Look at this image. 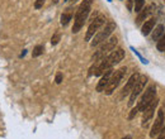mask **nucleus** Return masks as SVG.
Returning a JSON list of instances; mask_svg holds the SVG:
<instances>
[{
    "instance_id": "f03ea898",
    "label": "nucleus",
    "mask_w": 165,
    "mask_h": 139,
    "mask_svg": "<svg viewBox=\"0 0 165 139\" xmlns=\"http://www.w3.org/2000/svg\"><path fill=\"white\" fill-rule=\"evenodd\" d=\"M92 4H93V0H83V3L79 5L75 14V19H74L73 33H77L84 27V23L88 19L89 13L92 10Z\"/></svg>"
},
{
    "instance_id": "0eeeda50",
    "label": "nucleus",
    "mask_w": 165,
    "mask_h": 139,
    "mask_svg": "<svg viewBox=\"0 0 165 139\" xmlns=\"http://www.w3.org/2000/svg\"><path fill=\"white\" fill-rule=\"evenodd\" d=\"M104 23H106V18H104V15H98L94 20H92L90 24H89L88 30H86V34H85V41L86 42L92 41L93 37L98 33V30L104 25Z\"/></svg>"
},
{
    "instance_id": "9b49d317",
    "label": "nucleus",
    "mask_w": 165,
    "mask_h": 139,
    "mask_svg": "<svg viewBox=\"0 0 165 139\" xmlns=\"http://www.w3.org/2000/svg\"><path fill=\"white\" fill-rule=\"evenodd\" d=\"M138 79H140V73H138V72L132 73L131 77L128 79L127 84L125 85V87H123V90H122V94H121V96L125 98V96H127L128 94H131V91L133 90V87H135V85L137 84Z\"/></svg>"
},
{
    "instance_id": "f8f14e48",
    "label": "nucleus",
    "mask_w": 165,
    "mask_h": 139,
    "mask_svg": "<svg viewBox=\"0 0 165 139\" xmlns=\"http://www.w3.org/2000/svg\"><path fill=\"white\" fill-rule=\"evenodd\" d=\"M112 73H113V72H112V68H109V70H107V71L102 75L100 80L98 81L97 87H95L98 92H103V91H106V89H107V86H108V82H109V79H111Z\"/></svg>"
},
{
    "instance_id": "393cba45",
    "label": "nucleus",
    "mask_w": 165,
    "mask_h": 139,
    "mask_svg": "<svg viewBox=\"0 0 165 139\" xmlns=\"http://www.w3.org/2000/svg\"><path fill=\"white\" fill-rule=\"evenodd\" d=\"M135 2V0H127V8L128 10H132V3Z\"/></svg>"
},
{
    "instance_id": "9d476101",
    "label": "nucleus",
    "mask_w": 165,
    "mask_h": 139,
    "mask_svg": "<svg viewBox=\"0 0 165 139\" xmlns=\"http://www.w3.org/2000/svg\"><path fill=\"white\" fill-rule=\"evenodd\" d=\"M164 110L160 109L158 111V118L155 119V123L151 128V132H150V137L151 138H155L156 135H158L160 132H161V129L164 128Z\"/></svg>"
},
{
    "instance_id": "b1692460",
    "label": "nucleus",
    "mask_w": 165,
    "mask_h": 139,
    "mask_svg": "<svg viewBox=\"0 0 165 139\" xmlns=\"http://www.w3.org/2000/svg\"><path fill=\"white\" fill-rule=\"evenodd\" d=\"M158 139H165V127L161 129V132L158 134Z\"/></svg>"
},
{
    "instance_id": "aec40b11",
    "label": "nucleus",
    "mask_w": 165,
    "mask_h": 139,
    "mask_svg": "<svg viewBox=\"0 0 165 139\" xmlns=\"http://www.w3.org/2000/svg\"><path fill=\"white\" fill-rule=\"evenodd\" d=\"M60 39H61V36H60L58 33L54 34V36H52V38H51V45H52V46H56L57 43L60 42Z\"/></svg>"
},
{
    "instance_id": "a878e982",
    "label": "nucleus",
    "mask_w": 165,
    "mask_h": 139,
    "mask_svg": "<svg viewBox=\"0 0 165 139\" xmlns=\"http://www.w3.org/2000/svg\"><path fill=\"white\" fill-rule=\"evenodd\" d=\"M122 139H132V137H131V135H127V137H125V138H122Z\"/></svg>"
},
{
    "instance_id": "4be33fe9",
    "label": "nucleus",
    "mask_w": 165,
    "mask_h": 139,
    "mask_svg": "<svg viewBox=\"0 0 165 139\" xmlns=\"http://www.w3.org/2000/svg\"><path fill=\"white\" fill-rule=\"evenodd\" d=\"M46 0H36V3H34V8L36 9H41V8L43 6V4H45Z\"/></svg>"
},
{
    "instance_id": "dca6fc26",
    "label": "nucleus",
    "mask_w": 165,
    "mask_h": 139,
    "mask_svg": "<svg viewBox=\"0 0 165 139\" xmlns=\"http://www.w3.org/2000/svg\"><path fill=\"white\" fill-rule=\"evenodd\" d=\"M73 19V14L70 12H67V13H64L61 15V25H64V27H66V25L69 24V22H70Z\"/></svg>"
},
{
    "instance_id": "7ed1b4c3",
    "label": "nucleus",
    "mask_w": 165,
    "mask_h": 139,
    "mask_svg": "<svg viewBox=\"0 0 165 139\" xmlns=\"http://www.w3.org/2000/svg\"><path fill=\"white\" fill-rule=\"evenodd\" d=\"M118 43V39L117 37H109L104 43H102L100 47L98 48V51L95 52L92 57V61L93 62H98V61H102L103 58H106L111 52H113L116 46Z\"/></svg>"
},
{
    "instance_id": "f3484780",
    "label": "nucleus",
    "mask_w": 165,
    "mask_h": 139,
    "mask_svg": "<svg viewBox=\"0 0 165 139\" xmlns=\"http://www.w3.org/2000/svg\"><path fill=\"white\" fill-rule=\"evenodd\" d=\"M43 51H45V47H43L42 45H38L33 48V52H32V57H39L42 53H43Z\"/></svg>"
},
{
    "instance_id": "412c9836",
    "label": "nucleus",
    "mask_w": 165,
    "mask_h": 139,
    "mask_svg": "<svg viewBox=\"0 0 165 139\" xmlns=\"http://www.w3.org/2000/svg\"><path fill=\"white\" fill-rule=\"evenodd\" d=\"M137 112H138V109H137V106H135L131 111H129V114H128V120H132V119L136 116Z\"/></svg>"
},
{
    "instance_id": "bb28decb",
    "label": "nucleus",
    "mask_w": 165,
    "mask_h": 139,
    "mask_svg": "<svg viewBox=\"0 0 165 139\" xmlns=\"http://www.w3.org/2000/svg\"><path fill=\"white\" fill-rule=\"evenodd\" d=\"M71 2H73V3H76V2H77V0H71Z\"/></svg>"
},
{
    "instance_id": "6e6552de",
    "label": "nucleus",
    "mask_w": 165,
    "mask_h": 139,
    "mask_svg": "<svg viewBox=\"0 0 165 139\" xmlns=\"http://www.w3.org/2000/svg\"><path fill=\"white\" fill-rule=\"evenodd\" d=\"M146 82H147V77L146 76H140V79H138L137 84L135 85L133 90L131 91V95H129V101H128V105L129 106H132L133 104H135L136 99L138 98V95H140L142 92V90L145 89Z\"/></svg>"
},
{
    "instance_id": "2eb2a0df",
    "label": "nucleus",
    "mask_w": 165,
    "mask_h": 139,
    "mask_svg": "<svg viewBox=\"0 0 165 139\" xmlns=\"http://www.w3.org/2000/svg\"><path fill=\"white\" fill-rule=\"evenodd\" d=\"M163 33H164V25L163 24H159L158 27L155 28L154 33H152V41H159L160 37L163 36Z\"/></svg>"
},
{
    "instance_id": "f257e3e1",
    "label": "nucleus",
    "mask_w": 165,
    "mask_h": 139,
    "mask_svg": "<svg viewBox=\"0 0 165 139\" xmlns=\"http://www.w3.org/2000/svg\"><path fill=\"white\" fill-rule=\"evenodd\" d=\"M123 58H125V51L122 48L114 49L106 58H103L102 61H98V66L94 72V76H102L107 70L112 68L114 65H118Z\"/></svg>"
},
{
    "instance_id": "6ab92c4d",
    "label": "nucleus",
    "mask_w": 165,
    "mask_h": 139,
    "mask_svg": "<svg viewBox=\"0 0 165 139\" xmlns=\"http://www.w3.org/2000/svg\"><path fill=\"white\" fill-rule=\"evenodd\" d=\"M158 49L160 52H165V33L163 34V37L158 41Z\"/></svg>"
},
{
    "instance_id": "a211bd4d",
    "label": "nucleus",
    "mask_w": 165,
    "mask_h": 139,
    "mask_svg": "<svg viewBox=\"0 0 165 139\" xmlns=\"http://www.w3.org/2000/svg\"><path fill=\"white\" fill-rule=\"evenodd\" d=\"M145 5V0H135V12L140 13Z\"/></svg>"
},
{
    "instance_id": "4468645a",
    "label": "nucleus",
    "mask_w": 165,
    "mask_h": 139,
    "mask_svg": "<svg viewBox=\"0 0 165 139\" xmlns=\"http://www.w3.org/2000/svg\"><path fill=\"white\" fill-rule=\"evenodd\" d=\"M151 8H152V6H147V8H145V9H142V10L140 12V14H138L137 19H136V23H137V24H140V23L146 18V16L151 13Z\"/></svg>"
},
{
    "instance_id": "ddd939ff",
    "label": "nucleus",
    "mask_w": 165,
    "mask_h": 139,
    "mask_svg": "<svg viewBox=\"0 0 165 139\" xmlns=\"http://www.w3.org/2000/svg\"><path fill=\"white\" fill-rule=\"evenodd\" d=\"M154 25H155V19H149L147 22H145V24L142 25V34L144 36H147V34L151 33V30L154 29Z\"/></svg>"
},
{
    "instance_id": "5701e85b",
    "label": "nucleus",
    "mask_w": 165,
    "mask_h": 139,
    "mask_svg": "<svg viewBox=\"0 0 165 139\" xmlns=\"http://www.w3.org/2000/svg\"><path fill=\"white\" fill-rule=\"evenodd\" d=\"M62 79H64V76H62V73H61V72H58V73L56 75V79H55V82H56V84H61V82H62Z\"/></svg>"
},
{
    "instance_id": "20e7f679",
    "label": "nucleus",
    "mask_w": 165,
    "mask_h": 139,
    "mask_svg": "<svg viewBox=\"0 0 165 139\" xmlns=\"http://www.w3.org/2000/svg\"><path fill=\"white\" fill-rule=\"evenodd\" d=\"M114 29H116V23L108 22V23L106 24V27H104L103 29H100V30H98V33L93 37V39L90 41V46H92L93 48L100 46L102 43H104V42H106V41L112 36V33L114 32Z\"/></svg>"
},
{
    "instance_id": "423d86ee",
    "label": "nucleus",
    "mask_w": 165,
    "mask_h": 139,
    "mask_svg": "<svg viewBox=\"0 0 165 139\" xmlns=\"http://www.w3.org/2000/svg\"><path fill=\"white\" fill-rule=\"evenodd\" d=\"M155 95H156V86L155 85H150L144 92V95L141 96V100L138 101L137 104V109L138 111H144L150 104L154 101L155 99Z\"/></svg>"
},
{
    "instance_id": "1a4fd4ad",
    "label": "nucleus",
    "mask_w": 165,
    "mask_h": 139,
    "mask_svg": "<svg viewBox=\"0 0 165 139\" xmlns=\"http://www.w3.org/2000/svg\"><path fill=\"white\" fill-rule=\"evenodd\" d=\"M158 104H159V100L158 99H154V101L142 111L144 112V114H142V127H146L147 124L150 123V120L154 116V112H155L156 108H158Z\"/></svg>"
},
{
    "instance_id": "39448f33",
    "label": "nucleus",
    "mask_w": 165,
    "mask_h": 139,
    "mask_svg": "<svg viewBox=\"0 0 165 139\" xmlns=\"http://www.w3.org/2000/svg\"><path fill=\"white\" fill-rule=\"evenodd\" d=\"M126 71H127V68L122 67V68H119V70H117V71H114L113 73H112L111 79H109V82H108V86H107L106 91H104L106 95H112L113 94V91L118 87V85L121 84V81H122Z\"/></svg>"
}]
</instances>
